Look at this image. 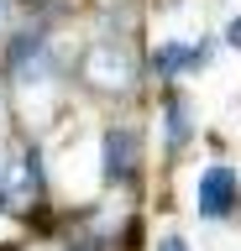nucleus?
<instances>
[{
	"mask_svg": "<svg viewBox=\"0 0 241 251\" xmlns=\"http://www.w3.org/2000/svg\"><path fill=\"white\" fill-rule=\"evenodd\" d=\"M162 115H168V141H173V147H178V141L189 136V115H184V100H178V94H173V100H168V110H162Z\"/></svg>",
	"mask_w": 241,
	"mask_h": 251,
	"instance_id": "obj_4",
	"label": "nucleus"
},
{
	"mask_svg": "<svg viewBox=\"0 0 241 251\" xmlns=\"http://www.w3.org/2000/svg\"><path fill=\"white\" fill-rule=\"evenodd\" d=\"M158 251H189V246H184V241H178V235H168V241H162Z\"/></svg>",
	"mask_w": 241,
	"mask_h": 251,
	"instance_id": "obj_6",
	"label": "nucleus"
},
{
	"mask_svg": "<svg viewBox=\"0 0 241 251\" xmlns=\"http://www.w3.org/2000/svg\"><path fill=\"white\" fill-rule=\"evenodd\" d=\"M5 5H11V0H0V21H5Z\"/></svg>",
	"mask_w": 241,
	"mask_h": 251,
	"instance_id": "obj_7",
	"label": "nucleus"
},
{
	"mask_svg": "<svg viewBox=\"0 0 241 251\" xmlns=\"http://www.w3.org/2000/svg\"><path fill=\"white\" fill-rule=\"evenodd\" d=\"M225 42H231V47H241V16L231 21V26H225Z\"/></svg>",
	"mask_w": 241,
	"mask_h": 251,
	"instance_id": "obj_5",
	"label": "nucleus"
},
{
	"mask_svg": "<svg viewBox=\"0 0 241 251\" xmlns=\"http://www.w3.org/2000/svg\"><path fill=\"white\" fill-rule=\"evenodd\" d=\"M236 194H241V178H236V168L215 162V168H205V173H199V215H205V220H220V215H231Z\"/></svg>",
	"mask_w": 241,
	"mask_h": 251,
	"instance_id": "obj_1",
	"label": "nucleus"
},
{
	"mask_svg": "<svg viewBox=\"0 0 241 251\" xmlns=\"http://www.w3.org/2000/svg\"><path fill=\"white\" fill-rule=\"evenodd\" d=\"M0 178H5V162H0Z\"/></svg>",
	"mask_w": 241,
	"mask_h": 251,
	"instance_id": "obj_8",
	"label": "nucleus"
},
{
	"mask_svg": "<svg viewBox=\"0 0 241 251\" xmlns=\"http://www.w3.org/2000/svg\"><path fill=\"white\" fill-rule=\"evenodd\" d=\"M131 157H136V136H131L126 126L105 136V178H126L131 173Z\"/></svg>",
	"mask_w": 241,
	"mask_h": 251,
	"instance_id": "obj_3",
	"label": "nucleus"
},
{
	"mask_svg": "<svg viewBox=\"0 0 241 251\" xmlns=\"http://www.w3.org/2000/svg\"><path fill=\"white\" fill-rule=\"evenodd\" d=\"M84 78H89V84H100V89H126V84H131V63L121 58L110 42H100L95 52L84 58Z\"/></svg>",
	"mask_w": 241,
	"mask_h": 251,
	"instance_id": "obj_2",
	"label": "nucleus"
}]
</instances>
